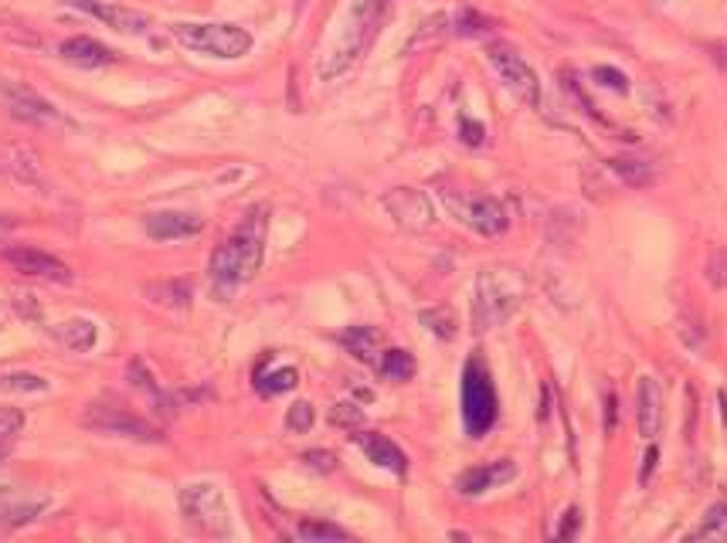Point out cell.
I'll return each instance as SVG.
<instances>
[{"mask_svg": "<svg viewBox=\"0 0 727 543\" xmlns=\"http://www.w3.org/2000/svg\"><path fill=\"white\" fill-rule=\"evenodd\" d=\"M266 232H269V208L256 205L245 211L235 232L214 248L211 266H208V282H211L214 299L229 303L242 285L256 279L266 259Z\"/></svg>", "mask_w": 727, "mask_h": 543, "instance_id": "1", "label": "cell"}, {"mask_svg": "<svg viewBox=\"0 0 727 543\" xmlns=\"http://www.w3.org/2000/svg\"><path fill=\"white\" fill-rule=\"evenodd\" d=\"M387 4L391 0H354L347 11V21L341 27V38L333 41V48L326 51V59L320 65V78L333 82L360 62V54L371 48V41L378 35Z\"/></svg>", "mask_w": 727, "mask_h": 543, "instance_id": "2", "label": "cell"}, {"mask_svg": "<svg viewBox=\"0 0 727 543\" xmlns=\"http://www.w3.org/2000/svg\"><path fill=\"white\" fill-rule=\"evenodd\" d=\"M523 303V275L507 266H490L477 279V303H472V320L477 330H493L503 320H510Z\"/></svg>", "mask_w": 727, "mask_h": 543, "instance_id": "3", "label": "cell"}, {"mask_svg": "<svg viewBox=\"0 0 727 543\" xmlns=\"http://www.w3.org/2000/svg\"><path fill=\"white\" fill-rule=\"evenodd\" d=\"M171 35L181 48L194 51V54H208V59H221V62H235L245 59L256 45L251 32L238 24H218V21H181L171 24Z\"/></svg>", "mask_w": 727, "mask_h": 543, "instance_id": "4", "label": "cell"}, {"mask_svg": "<svg viewBox=\"0 0 727 543\" xmlns=\"http://www.w3.org/2000/svg\"><path fill=\"white\" fill-rule=\"evenodd\" d=\"M500 418V397L490 378V367L480 357H469L463 367V428L469 439H483Z\"/></svg>", "mask_w": 727, "mask_h": 543, "instance_id": "5", "label": "cell"}, {"mask_svg": "<svg viewBox=\"0 0 727 543\" xmlns=\"http://www.w3.org/2000/svg\"><path fill=\"white\" fill-rule=\"evenodd\" d=\"M181 517L187 520L190 530L205 536H232V513L225 503V493L214 482H190L177 496Z\"/></svg>", "mask_w": 727, "mask_h": 543, "instance_id": "6", "label": "cell"}, {"mask_svg": "<svg viewBox=\"0 0 727 543\" xmlns=\"http://www.w3.org/2000/svg\"><path fill=\"white\" fill-rule=\"evenodd\" d=\"M82 424L89 428V432H99V435H113V439H130V442H160V432L147 421L133 415L130 408L116 405V402H93L82 415Z\"/></svg>", "mask_w": 727, "mask_h": 543, "instance_id": "7", "label": "cell"}, {"mask_svg": "<svg viewBox=\"0 0 727 543\" xmlns=\"http://www.w3.org/2000/svg\"><path fill=\"white\" fill-rule=\"evenodd\" d=\"M486 59L490 65L496 69V75L503 78V85L527 106H538L541 102V78L534 72V65H530L523 54L510 45H490L486 48Z\"/></svg>", "mask_w": 727, "mask_h": 543, "instance_id": "8", "label": "cell"}, {"mask_svg": "<svg viewBox=\"0 0 727 543\" xmlns=\"http://www.w3.org/2000/svg\"><path fill=\"white\" fill-rule=\"evenodd\" d=\"M0 102L11 112L17 123H27V126H54L62 123V112L51 99H45L38 89H32L27 82H17V78H4L0 82Z\"/></svg>", "mask_w": 727, "mask_h": 543, "instance_id": "9", "label": "cell"}, {"mask_svg": "<svg viewBox=\"0 0 727 543\" xmlns=\"http://www.w3.org/2000/svg\"><path fill=\"white\" fill-rule=\"evenodd\" d=\"M445 205H449V211L469 224L472 232L483 235V238H496L510 227V214L507 208H503L496 197H456V194H445Z\"/></svg>", "mask_w": 727, "mask_h": 543, "instance_id": "10", "label": "cell"}, {"mask_svg": "<svg viewBox=\"0 0 727 543\" xmlns=\"http://www.w3.org/2000/svg\"><path fill=\"white\" fill-rule=\"evenodd\" d=\"M62 4L78 11V14L96 17L99 24L113 27V32H120V35H147L150 32V14L136 11V8L113 4V0H62Z\"/></svg>", "mask_w": 727, "mask_h": 543, "instance_id": "11", "label": "cell"}, {"mask_svg": "<svg viewBox=\"0 0 727 543\" xmlns=\"http://www.w3.org/2000/svg\"><path fill=\"white\" fill-rule=\"evenodd\" d=\"M384 208L395 218V224L408 227V232H426L435 224V208L432 201L415 187H395L384 194Z\"/></svg>", "mask_w": 727, "mask_h": 543, "instance_id": "12", "label": "cell"}, {"mask_svg": "<svg viewBox=\"0 0 727 543\" xmlns=\"http://www.w3.org/2000/svg\"><path fill=\"white\" fill-rule=\"evenodd\" d=\"M4 262H8L14 272L27 275V279L72 282V269H69L62 259H54V255H48V251H41V248H35V245H11V248H4Z\"/></svg>", "mask_w": 727, "mask_h": 543, "instance_id": "13", "label": "cell"}, {"mask_svg": "<svg viewBox=\"0 0 727 543\" xmlns=\"http://www.w3.org/2000/svg\"><path fill=\"white\" fill-rule=\"evenodd\" d=\"M0 174L11 177L14 184L45 190L41 153L35 147H27V143H0Z\"/></svg>", "mask_w": 727, "mask_h": 543, "instance_id": "14", "label": "cell"}, {"mask_svg": "<svg viewBox=\"0 0 727 543\" xmlns=\"http://www.w3.org/2000/svg\"><path fill=\"white\" fill-rule=\"evenodd\" d=\"M144 232L153 242H181L205 232V218L194 211H153L144 218Z\"/></svg>", "mask_w": 727, "mask_h": 543, "instance_id": "15", "label": "cell"}, {"mask_svg": "<svg viewBox=\"0 0 727 543\" xmlns=\"http://www.w3.org/2000/svg\"><path fill=\"white\" fill-rule=\"evenodd\" d=\"M62 62L75 65V69H106L116 62V51L106 48L102 41L89 38V35H72L59 45Z\"/></svg>", "mask_w": 727, "mask_h": 543, "instance_id": "16", "label": "cell"}, {"mask_svg": "<svg viewBox=\"0 0 727 543\" xmlns=\"http://www.w3.org/2000/svg\"><path fill=\"white\" fill-rule=\"evenodd\" d=\"M636 421L642 439H656L663 428V391L653 378H639L636 384Z\"/></svg>", "mask_w": 727, "mask_h": 543, "instance_id": "17", "label": "cell"}, {"mask_svg": "<svg viewBox=\"0 0 727 543\" xmlns=\"http://www.w3.org/2000/svg\"><path fill=\"white\" fill-rule=\"evenodd\" d=\"M354 442L360 445L364 455H368V462H374L378 469H387L395 476L408 472V455L395 442H391L387 435H381V432H357Z\"/></svg>", "mask_w": 727, "mask_h": 543, "instance_id": "18", "label": "cell"}, {"mask_svg": "<svg viewBox=\"0 0 727 543\" xmlns=\"http://www.w3.org/2000/svg\"><path fill=\"white\" fill-rule=\"evenodd\" d=\"M517 476V466L510 459H496V462H483V466H472L459 476L456 490L463 496H483L486 490H493V485L500 482H510Z\"/></svg>", "mask_w": 727, "mask_h": 543, "instance_id": "19", "label": "cell"}, {"mask_svg": "<svg viewBox=\"0 0 727 543\" xmlns=\"http://www.w3.org/2000/svg\"><path fill=\"white\" fill-rule=\"evenodd\" d=\"M41 509H45V499H32V496H17L11 490H0V530H14V527L32 523Z\"/></svg>", "mask_w": 727, "mask_h": 543, "instance_id": "20", "label": "cell"}, {"mask_svg": "<svg viewBox=\"0 0 727 543\" xmlns=\"http://www.w3.org/2000/svg\"><path fill=\"white\" fill-rule=\"evenodd\" d=\"M608 170H612V174L619 177L623 184H629V187H636V190L656 184V163H653V160H642V157H612V160H608Z\"/></svg>", "mask_w": 727, "mask_h": 543, "instance_id": "21", "label": "cell"}, {"mask_svg": "<svg viewBox=\"0 0 727 543\" xmlns=\"http://www.w3.org/2000/svg\"><path fill=\"white\" fill-rule=\"evenodd\" d=\"M272 357V354H269ZM269 357L259 363L256 370V391L262 397H275V394H286L299 384V370L296 367H272L269 370Z\"/></svg>", "mask_w": 727, "mask_h": 543, "instance_id": "22", "label": "cell"}, {"mask_svg": "<svg viewBox=\"0 0 727 543\" xmlns=\"http://www.w3.org/2000/svg\"><path fill=\"white\" fill-rule=\"evenodd\" d=\"M54 336H59V343L65 350H72V354H89L93 347H96V340H99V330H96V323L93 320H65L59 330H54Z\"/></svg>", "mask_w": 727, "mask_h": 543, "instance_id": "23", "label": "cell"}, {"mask_svg": "<svg viewBox=\"0 0 727 543\" xmlns=\"http://www.w3.org/2000/svg\"><path fill=\"white\" fill-rule=\"evenodd\" d=\"M341 343L360 363H378V357H381V333L374 326H350L341 336Z\"/></svg>", "mask_w": 727, "mask_h": 543, "instance_id": "24", "label": "cell"}, {"mask_svg": "<svg viewBox=\"0 0 727 543\" xmlns=\"http://www.w3.org/2000/svg\"><path fill=\"white\" fill-rule=\"evenodd\" d=\"M147 299L167 309H184L190 306V282L187 279H167V282H150Z\"/></svg>", "mask_w": 727, "mask_h": 543, "instance_id": "25", "label": "cell"}, {"mask_svg": "<svg viewBox=\"0 0 727 543\" xmlns=\"http://www.w3.org/2000/svg\"><path fill=\"white\" fill-rule=\"evenodd\" d=\"M374 367H378V374H381L384 381H395V384L411 381L415 370H418V363H415V357H411L408 350H381V357H378Z\"/></svg>", "mask_w": 727, "mask_h": 543, "instance_id": "26", "label": "cell"}, {"mask_svg": "<svg viewBox=\"0 0 727 543\" xmlns=\"http://www.w3.org/2000/svg\"><path fill=\"white\" fill-rule=\"evenodd\" d=\"M296 540H306V543H344L350 540V533L337 523L330 520H303L296 527Z\"/></svg>", "mask_w": 727, "mask_h": 543, "instance_id": "27", "label": "cell"}, {"mask_svg": "<svg viewBox=\"0 0 727 543\" xmlns=\"http://www.w3.org/2000/svg\"><path fill=\"white\" fill-rule=\"evenodd\" d=\"M21 428H24V411L21 408H0V462L11 455Z\"/></svg>", "mask_w": 727, "mask_h": 543, "instance_id": "28", "label": "cell"}, {"mask_svg": "<svg viewBox=\"0 0 727 543\" xmlns=\"http://www.w3.org/2000/svg\"><path fill=\"white\" fill-rule=\"evenodd\" d=\"M690 540H727V503H714L704 523L690 533Z\"/></svg>", "mask_w": 727, "mask_h": 543, "instance_id": "29", "label": "cell"}, {"mask_svg": "<svg viewBox=\"0 0 727 543\" xmlns=\"http://www.w3.org/2000/svg\"><path fill=\"white\" fill-rule=\"evenodd\" d=\"M0 391H14V394H41L48 391V381L38 374H27V370H14V374H0Z\"/></svg>", "mask_w": 727, "mask_h": 543, "instance_id": "30", "label": "cell"}, {"mask_svg": "<svg viewBox=\"0 0 727 543\" xmlns=\"http://www.w3.org/2000/svg\"><path fill=\"white\" fill-rule=\"evenodd\" d=\"M422 323L439 336V340H453L456 336V317L449 309H426L422 312Z\"/></svg>", "mask_w": 727, "mask_h": 543, "instance_id": "31", "label": "cell"}, {"mask_svg": "<svg viewBox=\"0 0 727 543\" xmlns=\"http://www.w3.org/2000/svg\"><path fill=\"white\" fill-rule=\"evenodd\" d=\"M313 421H317V411H313V405L310 402H296L289 411H286V428L293 435H306L313 428Z\"/></svg>", "mask_w": 727, "mask_h": 543, "instance_id": "32", "label": "cell"}, {"mask_svg": "<svg viewBox=\"0 0 727 543\" xmlns=\"http://www.w3.org/2000/svg\"><path fill=\"white\" fill-rule=\"evenodd\" d=\"M486 27H490V21H486L480 11H472V8L459 11V17H456V35H466V38H472V35H483Z\"/></svg>", "mask_w": 727, "mask_h": 543, "instance_id": "33", "label": "cell"}, {"mask_svg": "<svg viewBox=\"0 0 727 543\" xmlns=\"http://www.w3.org/2000/svg\"><path fill=\"white\" fill-rule=\"evenodd\" d=\"M330 421H333V424H341V428H347V432H354V428L364 421V411H360L357 405H350V402H341V405H333Z\"/></svg>", "mask_w": 727, "mask_h": 543, "instance_id": "34", "label": "cell"}, {"mask_svg": "<svg viewBox=\"0 0 727 543\" xmlns=\"http://www.w3.org/2000/svg\"><path fill=\"white\" fill-rule=\"evenodd\" d=\"M592 75H595V82H599V85H605V89H615V92H619V96H626V92H629V78H626V75H623L619 69L599 65V69H595Z\"/></svg>", "mask_w": 727, "mask_h": 543, "instance_id": "35", "label": "cell"}, {"mask_svg": "<svg viewBox=\"0 0 727 543\" xmlns=\"http://www.w3.org/2000/svg\"><path fill=\"white\" fill-rule=\"evenodd\" d=\"M303 462H306V469H313V472H333L337 469V455L326 452V448H313V452L303 455Z\"/></svg>", "mask_w": 727, "mask_h": 543, "instance_id": "36", "label": "cell"}, {"mask_svg": "<svg viewBox=\"0 0 727 543\" xmlns=\"http://www.w3.org/2000/svg\"><path fill=\"white\" fill-rule=\"evenodd\" d=\"M459 139L466 143V147H483L486 129H483L480 123H472L469 116H463V120H459Z\"/></svg>", "mask_w": 727, "mask_h": 543, "instance_id": "37", "label": "cell"}, {"mask_svg": "<svg viewBox=\"0 0 727 543\" xmlns=\"http://www.w3.org/2000/svg\"><path fill=\"white\" fill-rule=\"evenodd\" d=\"M578 527H581V513H578V506H571V509L565 513V523L557 527V533H554V536L568 540V536H575V533H578Z\"/></svg>", "mask_w": 727, "mask_h": 543, "instance_id": "38", "label": "cell"}, {"mask_svg": "<svg viewBox=\"0 0 727 543\" xmlns=\"http://www.w3.org/2000/svg\"><path fill=\"white\" fill-rule=\"evenodd\" d=\"M619 424V397L615 394H605V432Z\"/></svg>", "mask_w": 727, "mask_h": 543, "instance_id": "39", "label": "cell"}, {"mask_svg": "<svg viewBox=\"0 0 727 543\" xmlns=\"http://www.w3.org/2000/svg\"><path fill=\"white\" fill-rule=\"evenodd\" d=\"M17 214H8V211H0V245H4L14 232H17Z\"/></svg>", "mask_w": 727, "mask_h": 543, "instance_id": "40", "label": "cell"}, {"mask_svg": "<svg viewBox=\"0 0 727 543\" xmlns=\"http://www.w3.org/2000/svg\"><path fill=\"white\" fill-rule=\"evenodd\" d=\"M656 462H660V448H656V445H650V452H646V466H642V472H639V482H650V476H653Z\"/></svg>", "mask_w": 727, "mask_h": 543, "instance_id": "41", "label": "cell"}, {"mask_svg": "<svg viewBox=\"0 0 727 543\" xmlns=\"http://www.w3.org/2000/svg\"><path fill=\"white\" fill-rule=\"evenodd\" d=\"M17 309H21V317L41 320V309L35 306V299H32V296H17Z\"/></svg>", "mask_w": 727, "mask_h": 543, "instance_id": "42", "label": "cell"}, {"mask_svg": "<svg viewBox=\"0 0 727 543\" xmlns=\"http://www.w3.org/2000/svg\"><path fill=\"white\" fill-rule=\"evenodd\" d=\"M717 402H720V415H724V421H727V391L717 394Z\"/></svg>", "mask_w": 727, "mask_h": 543, "instance_id": "43", "label": "cell"}]
</instances>
